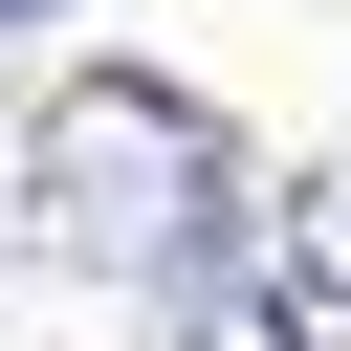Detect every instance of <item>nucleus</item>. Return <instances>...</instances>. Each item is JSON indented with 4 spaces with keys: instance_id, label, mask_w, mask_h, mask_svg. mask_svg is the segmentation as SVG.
<instances>
[{
    "instance_id": "f257e3e1",
    "label": "nucleus",
    "mask_w": 351,
    "mask_h": 351,
    "mask_svg": "<svg viewBox=\"0 0 351 351\" xmlns=\"http://www.w3.org/2000/svg\"><path fill=\"white\" fill-rule=\"evenodd\" d=\"M22 219L88 285H197V263H241V132L197 88H154V66H88L22 132Z\"/></svg>"
},
{
    "instance_id": "f03ea898",
    "label": "nucleus",
    "mask_w": 351,
    "mask_h": 351,
    "mask_svg": "<svg viewBox=\"0 0 351 351\" xmlns=\"http://www.w3.org/2000/svg\"><path fill=\"white\" fill-rule=\"evenodd\" d=\"M154 351H307V285H263V263H197V285L154 307Z\"/></svg>"
},
{
    "instance_id": "7ed1b4c3",
    "label": "nucleus",
    "mask_w": 351,
    "mask_h": 351,
    "mask_svg": "<svg viewBox=\"0 0 351 351\" xmlns=\"http://www.w3.org/2000/svg\"><path fill=\"white\" fill-rule=\"evenodd\" d=\"M0 22H66V0H0Z\"/></svg>"
}]
</instances>
